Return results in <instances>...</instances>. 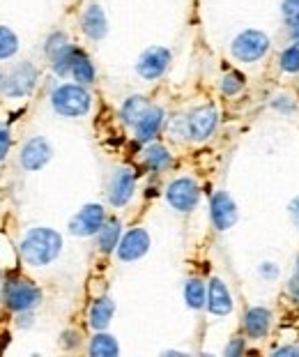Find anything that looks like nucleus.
<instances>
[{
	"label": "nucleus",
	"mask_w": 299,
	"mask_h": 357,
	"mask_svg": "<svg viewBox=\"0 0 299 357\" xmlns=\"http://www.w3.org/2000/svg\"><path fill=\"white\" fill-rule=\"evenodd\" d=\"M166 123V113L161 106H152L150 104V109L143 113V118L138 120V123L134 125V132H136V141L138 143H150V141H155L159 132H161V127H164Z\"/></svg>",
	"instance_id": "obj_16"
},
{
	"label": "nucleus",
	"mask_w": 299,
	"mask_h": 357,
	"mask_svg": "<svg viewBox=\"0 0 299 357\" xmlns=\"http://www.w3.org/2000/svg\"><path fill=\"white\" fill-rule=\"evenodd\" d=\"M63 252V235L46 226L30 229L21 240V258L30 268H46Z\"/></svg>",
	"instance_id": "obj_1"
},
{
	"label": "nucleus",
	"mask_w": 299,
	"mask_h": 357,
	"mask_svg": "<svg viewBox=\"0 0 299 357\" xmlns=\"http://www.w3.org/2000/svg\"><path fill=\"white\" fill-rule=\"evenodd\" d=\"M217 127H219V111H217V106H212V104L196 106L187 116V136L191 141H198V143L207 141L217 132Z\"/></svg>",
	"instance_id": "obj_8"
},
{
	"label": "nucleus",
	"mask_w": 299,
	"mask_h": 357,
	"mask_svg": "<svg viewBox=\"0 0 299 357\" xmlns=\"http://www.w3.org/2000/svg\"><path fill=\"white\" fill-rule=\"evenodd\" d=\"M281 14H283V19H286V24H288V21L297 19L299 17V0H283Z\"/></svg>",
	"instance_id": "obj_34"
},
{
	"label": "nucleus",
	"mask_w": 299,
	"mask_h": 357,
	"mask_svg": "<svg viewBox=\"0 0 299 357\" xmlns=\"http://www.w3.org/2000/svg\"><path fill=\"white\" fill-rule=\"evenodd\" d=\"M51 106L63 118H83L92 109V95L81 83H60L51 93Z\"/></svg>",
	"instance_id": "obj_2"
},
{
	"label": "nucleus",
	"mask_w": 299,
	"mask_h": 357,
	"mask_svg": "<svg viewBox=\"0 0 299 357\" xmlns=\"http://www.w3.org/2000/svg\"><path fill=\"white\" fill-rule=\"evenodd\" d=\"M3 83H5V72L0 70V93H3Z\"/></svg>",
	"instance_id": "obj_42"
},
{
	"label": "nucleus",
	"mask_w": 299,
	"mask_h": 357,
	"mask_svg": "<svg viewBox=\"0 0 299 357\" xmlns=\"http://www.w3.org/2000/svg\"><path fill=\"white\" fill-rule=\"evenodd\" d=\"M288 295L299 307V272H293V277H290V281H288Z\"/></svg>",
	"instance_id": "obj_36"
},
{
	"label": "nucleus",
	"mask_w": 299,
	"mask_h": 357,
	"mask_svg": "<svg viewBox=\"0 0 299 357\" xmlns=\"http://www.w3.org/2000/svg\"><path fill=\"white\" fill-rule=\"evenodd\" d=\"M122 238V222L118 217L106 219L104 226L97 233V247L102 254H113L118 249V242Z\"/></svg>",
	"instance_id": "obj_20"
},
{
	"label": "nucleus",
	"mask_w": 299,
	"mask_h": 357,
	"mask_svg": "<svg viewBox=\"0 0 299 357\" xmlns=\"http://www.w3.org/2000/svg\"><path fill=\"white\" fill-rule=\"evenodd\" d=\"M272 109L276 113H283V116H290V113L297 111V102L290 95H276L272 100Z\"/></svg>",
	"instance_id": "obj_30"
},
{
	"label": "nucleus",
	"mask_w": 299,
	"mask_h": 357,
	"mask_svg": "<svg viewBox=\"0 0 299 357\" xmlns=\"http://www.w3.org/2000/svg\"><path fill=\"white\" fill-rule=\"evenodd\" d=\"M37 81H40V70L33 63H19L12 67L10 74H5L3 95L12 97V100H21V97H30L35 93Z\"/></svg>",
	"instance_id": "obj_5"
},
{
	"label": "nucleus",
	"mask_w": 299,
	"mask_h": 357,
	"mask_svg": "<svg viewBox=\"0 0 299 357\" xmlns=\"http://www.w3.org/2000/svg\"><path fill=\"white\" fill-rule=\"evenodd\" d=\"M60 346H63L65 351H74V348L81 346V334L76 330H65L60 334Z\"/></svg>",
	"instance_id": "obj_31"
},
{
	"label": "nucleus",
	"mask_w": 299,
	"mask_h": 357,
	"mask_svg": "<svg viewBox=\"0 0 299 357\" xmlns=\"http://www.w3.org/2000/svg\"><path fill=\"white\" fill-rule=\"evenodd\" d=\"M274 357H299V346H281L272 351Z\"/></svg>",
	"instance_id": "obj_38"
},
{
	"label": "nucleus",
	"mask_w": 299,
	"mask_h": 357,
	"mask_svg": "<svg viewBox=\"0 0 299 357\" xmlns=\"http://www.w3.org/2000/svg\"><path fill=\"white\" fill-rule=\"evenodd\" d=\"M150 109V102H148V97H143V95H132V97H127L125 102H122L120 106V120L125 125L129 127H134L138 120L143 118V113Z\"/></svg>",
	"instance_id": "obj_21"
},
{
	"label": "nucleus",
	"mask_w": 299,
	"mask_h": 357,
	"mask_svg": "<svg viewBox=\"0 0 299 357\" xmlns=\"http://www.w3.org/2000/svg\"><path fill=\"white\" fill-rule=\"evenodd\" d=\"M76 53H79V47H74V44H65L60 51H56L53 56H49L51 70H53V74H56L58 79H65V77L72 74V65L76 60Z\"/></svg>",
	"instance_id": "obj_22"
},
{
	"label": "nucleus",
	"mask_w": 299,
	"mask_h": 357,
	"mask_svg": "<svg viewBox=\"0 0 299 357\" xmlns=\"http://www.w3.org/2000/svg\"><path fill=\"white\" fill-rule=\"evenodd\" d=\"M258 272H260V277H263V279H276V277H279V265H276V263H270V261H265V263L258 268Z\"/></svg>",
	"instance_id": "obj_35"
},
{
	"label": "nucleus",
	"mask_w": 299,
	"mask_h": 357,
	"mask_svg": "<svg viewBox=\"0 0 299 357\" xmlns=\"http://www.w3.org/2000/svg\"><path fill=\"white\" fill-rule=\"evenodd\" d=\"M5 341H10V334H3V337H0V353H3V346H5Z\"/></svg>",
	"instance_id": "obj_41"
},
{
	"label": "nucleus",
	"mask_w": 299,
	"mask_h": 357,
	"mask_svg": "<svg viewBox=\"0 0 299 357\" xmlns=\"http://www.w3.org/2000/svg\"><path fill=\"white\" fill-rule=\"evenodd\" d=\"M150 233L141 229V226H136V229L127 231L125 235L120 238L118 242V249H115V254L122 263H134V261H141V258L150 252Z\"/></svg>",
	"instance_id": "obj_13"
},
{
	"label": "nucleus",
	"mask_w": 299,
	"mask_h": 357,
	"mask_svg": "<svg viewBox=\"0 0 299 357\" xmlns=\"http://www.w3.org/2000/svg\"><path fill=\"white\" fill-rule=\"evenodd\" d=\"M270 49H272L270 35L258 28L242 30L233 40V44H230L233 58L237 63H244V65H253V63H258V60H263L267 53H270Z\"/></svg>",
	"instance_id": "obj_3"
},
{
	"label": "nucleus",
	"mask_w": 299,
	"mask_h": 357,
	"mask_svg": "<svg viewBox=\"0 0 299 357\" xmlns=\"http://www.w3.org/2000/svg\"><path fill=\"white\" fill-rule=\"evenodd\" d=\"M115 316V302L111 295H102V298H97L95 302H92L90 307V314H88V323L90 328L95 332H102L111 325Z\"/></svg>",
	"instance_id": "obj_19"
},
{
	"label": "nucleus",
	"mask_w": 299,
	"mask_h": 357,
	"mask_svg": "<svg viewBox=\"0 0 299 357\" xmlns=\"http://www.w3.org/2000/svg\"><path fill=\"white\" fill-rule=\"evenodd\" d=\"M173 63V53L166 47H148L136 60V74L143 81H157L168 72Z\"/></svg>",
	"instance_id": "obj_6"
},
{
	"label": "nucleus",
	"mask_w": 299,
	"mask_h": 357,
	"mask_svg": "<svg viewBox=\"0 0 299 357\" xmlns=\"http://www.w3.org/2000/svg\"><path fill=\"white\" fill-rule=\"evenodd\" d=\"M244 86H247V79H244V74L237 72V70L226 72L224 77H221V83H219L221 93H224L226 97H237L244 90Z\"/></svg>",
	"instance_id": "obj_27"
},
{
	"label": "nucleus",
	"mask_w": 299,
	"mask_h": 357,
	"mask_svg": "<svg viewBox=\"0 0 299 357\" xmlns=\"http://www.w3.org/2000/svg\"><path fill=\"white\" fill-rule=\"evenodd\" d=\"M210 219H212V226L217 231H230L233 226L237 224L240 219V212H237V203L233 201V196L224 189L212 194L210 199Z\"/></svg>",
	"instance_id": "obj_10"
},
{
	"label": "nucleus",
	"mask_w": 299,
	"mask_h": 357,
	"mask_svg": "<svg viewBox=\"0 0 299 357\" xmlns=\"http://www.w3.org/2000/svg\"><path fill=\"white\" fill-rule=\"evenodd\" d=\"M17 325L21 330L33 328V311H19L17 314Z\"/></svg>",
	"instance_id": "obj_37"
},
{
	"label": "nucleus",
	"mask_w": 299,
	"mask_h": 357,
	"mask_svg": "<svg viewBox=\"0 0 299 357\" xmlns=\"http://www.w3.org/2000/svg\"><path fill=\"white\" fill-rule=\"evenodd\" d=\"M295 272H299V256H297V263H295Z\"/></svg>",
	"instance_id": "obj_43"
},
{
	"label": "nucleus",
	"mask_w": 299,
	"mask_h": 357,
	"mask_svg": "<svg viewBox=\"0 0 299 357\" xmlns=\"http://www.w3.org/2000/svg\"><path fill=\"white\" fill-rule=\"evenodd\" d=\"M136 194V173L129 166H120L113 171L109 182V203L113 208H125Z\"/></svg>",
	"instance_id": "obj_11"
},
{
	"label": "nucleus",
	"mask_w": 299,
	"mask_h": 357,
	"mask_svg": "<svg viewBox=\"0 0 299 357\" xmlns=\"http://www.w3.org/2000/svg\"><path fill=\"white\" fill-rule=\"evenodd\" d=\"M106 222V210L104 205L99 203H88L76 212V215L69 219V233L76 235V238H90V235H97L99 229Z\"/></svg>",
	"instance_id": "obj_9"
},
{
	"label": "nucleus",
	"mask_w": 299,
	"mask_h": 357,
	"mask_svg": "<svg viewBox=\"0 0 299 357\" xmlns=\"http://www.w3.org/2000/svg\"><path fill=\"white\" fill-rule=\"evenodd\" d=\"M0 300L14 314H19V311H33L40 307L42 291L28 279H7Z\"/></svg>",
	"instance_id": "obj_4"
},
{
	"label": "nucleus",
	"mask_w": 299,
	"mask_h": 357,
	"mask_svg": "<svg viewBox=\"0 0 299 357\" xmlns=\"http://www.w3.org/2000/svg\"><path fill=\"white\" fill-rule=\"evenodd\" d=\"M65 44H69L67 33H63V30H56V33H51L49 37H46V42H44V53H46V58L53 56L56 51H60V49L65 47Z\"/></svg>",
	"instance_id": "obj_29"
},
{
	"label": "nucleus",
	"mask_w": 299,
	"mask_h": 357,
	"mask_svg": "<svg viewBox=\"0 0 299 357\" xmlns=\"http://www.w3.org/2000/svg\"><path fill=\"white\" fill-rule=\"evenodd\" d=\"M19 53V37L10 26H0V63L12 60Z\"/></svg>",
	"instance_id": "obj_26"
},
{
	"label": "nucleus",
	"mask_w": 299,
	"mask_h": 357,
	"mask_svg": "<svg viewBox=\"0 0 299 357\" xmlns=\"http://www.w3.org/2000/svg\"><path fill=\"white\" fill-rule=\"evenodd\" d=\"M76 83H81V86H90V83H95L97 79V70H95V63L90 60V56L83 49H79L76 53V60L72 65V74H69Z\"/></svg>",
	"instance_id": "obj_23"
},
{
	"label": "nucleus",
	"mask_w": 299,
	"mask_h": 357,
	"mask_svg": "<svg viewBox=\"0 0 299 357\" xmlns=\"http://www.w3.org/2000/svg\"><path fill=\"white\" fill-rule=\"evenodd\" d=\"M10 148H12V132L5 123H0V162L10 155Z\"/></svg>",
	"instance_id": "obj_32"
},
{
	"label": "nucleus",
	"mask_w": 299,
	"mask_h": 357,
	"mask_svg": "<svg viewBox=\"0 0 299 357\" xmlns=\"http://www.w3.org/2000/svg\"><path fill=\"white\" fill-rule=\"evenodd\" d=\"M88 353L92 357H115V355H120V346H118V341H115V337H111L109 332L102 330L90 339Z\"/></svg>",
	"instance_id": "obj_24"
},
{
	"label": "nucleus",
	"mask_w": 299,
	"mask_h": 357,
	"mask_svg": "<svg viewBox=\"0 0 299 357\" xmlns=\"http://www.w3.org/2000/svg\"><path fill=\"white\" fill-rule=\"evenodd\" d=\"M288 215H290V219H293V224L299 229V196H297V199L290 201V205H288Z\"/></svg>",
	"instance_id": "obj_39"
},
{
	"label": "nucleus",
	"mask_w": 299,
	"mask_h": 357,
	"mask_svg": "<svg viewBox=\"0 0 299 357\" xmlns=\"http://www.w3.org/2000/svg\"><path fill=\"white\" fill-rule=\"evenodd\" d=\"M244 353H247V341H244L242 337H233V339H230L228 346H226V351H224L226 357H240Z\"/></svg>",
	"instance_id": "obj_33"
},
{
	"label": "nucleus",
	"mask_w": 299,
	"mask_h": 357,
	"mask_svg": "<svg viewBox=\"0 0 299 357\" xmlns=\"http://www.w3.org/2000/svg\"><path fill=\"white\" fill-rule=\"evenodd\" d=\"M81 30L92 42H102L109 35V19L99 3H90L81 14Z\"/></svg>",
	"instance_id": "obj_14"
},
{
	"label": "nucleus",
	"mask_w": 299,
	"mask_h": 357,
	"mask_svg": "<svg viewBox=\"0 0 299 357\" xmlns=\"http://www.w3.org/2000/svg\"><path fill=\"white\" fill-rule=\"evenodd\" d=\"M184 302H187V307L194 311H201L205 307L207 286L203 284V279H198V277L187 279V284H184Z\"/></svg>",
	"instance_id": "obj_25"
},
{
	"label": "nucleus",
	"mask_w": 299,
	"mask_h": 357,
	"mask_svg": "<svg viewBox=\"0 0 299 357\" xmlns=\"http://www.w3.org/2000/svg\"><path fill=\"white\" fill-rule=\"evenodd\" d=\"M288 35H290V40L299 44V17L288 21Z\"/></svg>",
	"instance_id": "obj_40"
},
{
	"label": "nucleus",
	"mask_w": 299,
	"mask_h": 357,
	"mask_svg": "<svg viewBox=\"0 0 299 357\" xmlns=\"http://www.w3.org/2000/svg\"><path fill=\"white\" fill-rule=\"evenodd\" d=\"M166 201L173 210L191 212L198 205V201H201V187L189 176L175 178L171 185L166 187Z\"/></svg>",
	"instance_id": "obj_7"
},
{
	"label": "nucleus",
	"mask_w": 299,
	"mask_h": 357,
	"mask_svg": "<svg viewBox=\"0 0 299 357\" xmlns=\"http://www.w3.org/2000/svg\"><path fill=\"white\" fill-rule=\"evenodd\" d=\"M143 166L152 173H164L173 166V155L168 153L166 146L150 141L143 148Z\"/></svg>",
	"instance_id": "obj_18"
},
{
	"label": "nucleus",
	"mask_w": 299,
	"mask_h": 357,
	"mask_svg": "<svg viewBox=\"0 0 299 357\" xmlns=\"http://www.w3.org/2000/svg\"><path fill=\"white\" fill-rule=\"evenodd\" d=\"M272 311L267 307H251L244 314V332L249 339H265L272 330Z\"/></svg>",
	"instance_id": "obj_17"
},
{
	"label": "nucleus",
	"mask_w": 299,
	"mask_h": 357,
	"mask_svg": "<svg viewBox=\"0 0 299 357\" xmlns=\"http://www.w3.org/2000/svg\"><path fill=\"white\" fill-rule=\"evenodd\" d=\"M53 157V148L51 143L44 139V136H33L30 141L23 143L21 155H19V164L23 171H42L46 164L51 162Z\"/></svg>",
	"instance_id": "obj_12"
},
{
	"label": "nucleus",
	"mask_w": 299,
	"mask_h": 357,
	"mask_svg": "<svg viewBox=\"0 0 299 357\" xmlns=\"http://www.w3.org/2000/svg\"><path fill=\"white\" fill-rule=\"evenodd\" d=\"M205 307L212 316H228L230 311H233L235 302H233V295L228 291V286L224 284V279H219V277L210 279V284H207Z\"/></svg>",
	"instance_id": "obj_15"
},
{
	"label": "nucleus",
	"mask_w": 299,
	"mask_h": 357,
	"mask_svg": "<svg viewBox=\"0 0 299 357\" xmlns=\"http://www.w3.org/2000/svg\"><path fill=\"white\" fill-rule=\"evenodd\" d=\"M279 67L286 74H299V44L293 42L281 51L279 56Z\"/></svg>",
	"instance_id": "obj_28"
}]
</instances>
